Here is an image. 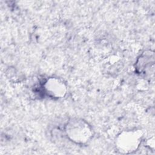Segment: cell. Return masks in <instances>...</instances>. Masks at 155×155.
<instances>
[{"mask_svg":"<svg viewBox=\"0 0 155 155\" xmlns=\"http://www.w3.org/2000/svg\"><path fill=\"white\" fill-rule=\"evenodd\" d=\"M65 131L67 137L78 144L87 143L93 137V130L85 120L73 118L70 119L65 127Z\"/></svg>","mask_w":155,"mask_h":155,"instance_id":"1","label":"cell"},{"mask_svg":"<svg viewBox=\"0 0 155 155\" xmlns=\"http://www.w3.org/2000/svg\"><path fill=\"white\" fill-rule=\"evenodd\" d=\"M142 137V133L140 130L123 131L116 139V147L122 153H132L139 147Z\"/></svg>","mask_w":155,"mask_h":155,"instance_id":"2","label":"cell"},{"mask_svg":"<svg viewBox=\"0 0 155 155\" xmlns=\"http://www.w3.org/2000/svg\"><path fill=\"white\" fill-rule=\"evenodd\" d=\"M45 93L50 97L56 99L64 97L67 92L65 84L61 79L57 78H49L44 85Z\"/></svg>","mask_w":155,"mask_h":155,"instance_id":"3","label":"cell"}]
</instances>
